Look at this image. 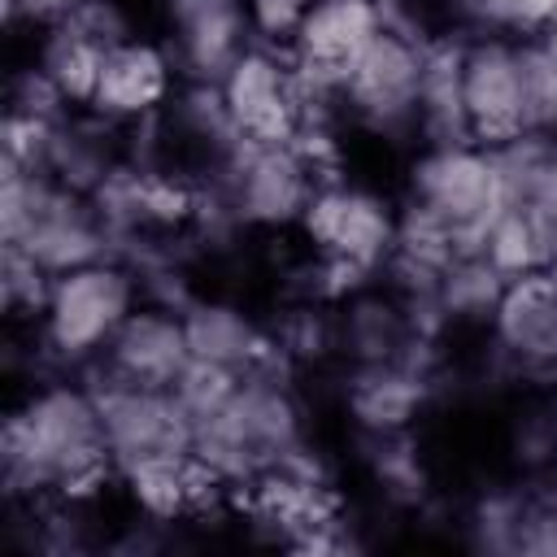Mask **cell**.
<instances>
[{"instance_id":"cell-1","label":"cell","mask_w":557,"mask_h":557,"mask_svg":"<svg viewBox=\"0 0 557 557\" xmlns=\"http://www.w3.org/2000/svg\"><path fill=\"white\" fill-rule=\"evenodd\" d=\"M109 479H117V470L87 379L52 374L9 409L0 426V483L9 500H96Z\"/></svg>"},{"instance_id":"cell-2","label":"cell","mask_w":557,"mask_h":557,"mask_svg":"<svg viewBox=\"0 0 557 557\" xmlns=\"http://www.w3.org/2000/svg\"><path fill=\"white\" fill-rule=\"evenodd\" d=\"M292 379L296 366L274 352L265 366L244 374L209 418L196 422L191 453L231 487L252 483L257 474L283 466L300 444H309L305 409Z\"/></svg>"},{"instance_id":"cell-3","label":"cell","mask_w":557,"mask_h":557,"mask_svg":"<svg viewBox=\"0 0 557 557\" xmlns=\"http://www.w3.org/2000/svg\"><path fill=\"white\" fill-rule=\"evenodd\" d=\"M0 239L30 252L52 278L91 261H113V235L91 196L65 191L44 170L0 165Z\"/></svg>"},{"instance_id":"cell-4","label":"cell","mask_w":557,"mask_h":557,"mask_svg":"<svg viewBox=\"0 0 557 557\" xmlns=\"http://www.w3.org/2000/svg\"><path fill=\"white\" fill-rule=\"evenodd\" d=\"M144 305L135 274L122 261H91L52 278L48 305L35 318V348L52 374L87 379L117 326Z\"/></svg>"},{"instance_id":"cell-5","label":"cell","mask_w":557,"mask_h":557,"mask_svg":"<svg viewBox=\"0 0 557 557\" xmlns=\"http://www.w3.org/2000/svg\"><path fill=\"white\" fill-rule=\"evenodd\" d=\"M318 187V174L292 144L257 139H239V148L209 178H200V196L218 205L244 235L300 226Z\"/></svg>"},{"instance_id":"cell-6","label":"cell","mask_w":557,"mask_h":557,"mask_svg":"<svg viewBox=\"0 0 557 557\" xmlns=\"http://www.w3.org/2000/svg\"><path fill=\"white\" fill-rule=\"evenodd\" d=\"M405 205L440 222L457 248L470 252L505 209V187L483 144H435L413 152L405 170Z\"/></svg>"},{"instance_id":"cell-7","label":"cell","mask_w":557,"mask_h":557,"mask_svg":"<svg viewBox=\"0 0 557 557\" xmlns=\"http://www.w3.org/2000/svg\"><path fill=\"white\" fill-rule=\"evenodd\" d=\"M422 44L379 30L339 78L344 126L387 148H418Z\"/></svg>"},{"instance_id":"cell-8","label":"cell","mask_w":557,"mask_h":557,"mask_svg":"<svg viewBox=\"0 0 557 557\" xmlns=\"http://www.w3.org/2000/svg\"><path fill=\"white\" fill-rule=\"evenodd\" d=\"M300 231L309 235L313 252L348 265L361 278H379L387 257L396 252L400 205L344 174L313 191V200L300 218Z\"/></svg>"},{"instance_id":"cell-9","label":"cell","mask_w":557,"mask_h":557,"mask_svg":"<svg viewBox=\"0 0 557 557\" xmlns=\"http://www.w3.org/2000/svg\"><path fill=\"white\" fill-rule=\"evenodd\" d=\"M100 422H104V444L113 457L117 479L152 466V461H174L191 453V418L178 405L174 387H144V383H122L104 374H87Z\"/></svg>"},{"instance_id":"cell-10","label":"cell","mask_w":557,"mask_h":557,"mask_svg":"<svg viewBox=\"0 0 557 557\" xmlns=\"http://www.w3.org/2000/svg\"><path fill=\"white\" fill-rule=\"evenodd\" d=\"M492 366L518 383H557V278L553 270L505 283L487 322Z\"/></svg>"},{"instance_id":"cell-11","label":"cell","mask_w":557,"mask_h":557,"mask_svg":"<svg viewBox=\"0 0 557 557\" xmlns=\"http://www.w3.org/2000/svg\"><path fill=\"white\" fill-rule=\"evenodd\" d=\"M435 348L440 339H426L418 331L409 305L383 278L361 283L335 305V357L344 361V370L396 366V361L435 370Z\"/></svg>"},{"instance_id":"cell-12","label":"cell","mask_w":557,"mask_h":557,"mask_svg":"<svg viewBox=\"0 0 557 557\" xmlns=\"http://www.w3.org/2000/svg\"><path fill=\"white\" fill-rule=\"evenodd\" d=\"M161 30L183 83H222L257 44L248 0H161Z\"/></svg>"},{"instance_id":"cell-13","label":"cell","mask_w":557,"mask_h":557,"mask_svg":"<svg viewBox=\"0 0 557 557\" xmlns=\"http://www.w3.org/2000/svg\"><path fill=\"white\" fill-rule=\"evenodd\" d=\"M218 87H222L226 109L244 139H257V144H292L296 139L300 96H296V70H292L287 48L252 44Z\"/></svg>"},{"instance_id":"cell-14","label":"cell","mask_w":557,"mask_h":557,"mask_svg":"<svg viewBox=\"0 0 557 557\" xmlns=\"http://www.w3.org/2000/svg\"><path fill=\"white\" fill-rule=\"evenodd\" d=\"M466 113L483 148L509 144L522 131V74L513 35H466Z\"/></svg>"},{"instance_id":"cell-15","label":"cell","mask_w":557,"mask_h":557,"mask_svg":"<svg viewBox=\"0 0 557 557\" xmlns=\"http://www.w3.org/2000/svg\"><path fill=\"white\" fill-rule=\"evenodd\" d=\"M178 83L183 78L174 70V57L165 52V44L131 39V44L104 52V65H100L87 109H96L100 117H109L117 126H135V122L157 117L170 104Z\"/></svg>"},{"instance_id":"cell-16","label":"cell","mask_w":557,"mask_h":557,"mask_svg":"<svg viewBox=\"0 0 557 557\" xmlns=\"http://www.w3.org/2000/svg\"><path fill=\"white\" fill-rule=\"evenodd\" d=\"M187 366H191V348H187L183 318L161 305H139L117 326V335L109 339L91 374L144 383V387H174Z\"/></svg>"},{"instance_id":"cell-17","label":"cell","mask_w":557,"mask_h":557,"mask_svg":"<svg viewBox=\"0 0 557 557\" xmlns=\"http://www.w3.org/2000/svg\"><path fill=\"white\" fill-rule=\"evenodd\" d=\"M435 370L396 361V366H352L344 374L339 400L344 418L352 422V435H396L413 431L422 409L431 405Z\"/></svg>"},{"instance_id":"cell-18","label":"cell","mask_w":557,"mask_h":557,"mask_svg":"<svg viewBox=\"0 0 557 557\" xmlns=\"http://www.w3.org/2000/svg\"><path fill=\"white\" fill-rule=\"evenodd\" d=\"M126 161V126L100 117L96 109H70L48 126L44 174L65 191L91 196Z\"/></svg>"},{"instance_id":"cell-19","label":"cell","mask_w":557,"mask_h":557,"mask_svg":"<svg viewBox=\"0 0 557 557\" xmlns=\"http://www.w3.org/2000/svg\"><path fill=\"white\" fill-rule=\"evenodd\" d=\"M178 318L187 331L191 361H205V366H218V370H231L244 379L274 357L270 326L257 322L244 305H235L226 296H196V300H187V309Z\"/></svg>"},{"instance_id":"cell-20","label":"cell","mask_w":557,"mask_h":557,"mask_svg":"<svg viewBox=\"0 0 557 557\" xmlns=\"http://www.w3.org/2000/svg\"><path fill=\"white\" fill-rule=\"evenodd\" d=\"M474 144L466 113V35L440 30L422 44L418 83V148Z\"/></svg>"},{"instance_id":"cell-21","label":"cell","mask_w":557,"mask_h":557,"mask_svg":"<svg viewBox=\"0 0 557 557\" xmlns=\"http://www.w3.org/2000/svg\"><path fill=\"white\" fill-rule=\"evenodd\" d=\"M383 30L374 0H313L309 17L300 22L287 57L300 70L344 78V70L370 48V39Z\"/></svg>"},{"instance_id":"cell-22","label":"cell","mask_w":557,"mask_h":557,"mask_svg":"<svg viewBox=\"0 0 557 557\" xmlns=\"http://www.w3.org/2000/svg\"><path fill=\"white\" fill-rule=\"evenodd\" d=\"M505 283H509V278H505L479 248L457 252V257L444 265L440 287H435V309H440L444 335H448V331H487Z\"/></svg>"},{"instance_id":"cell-23","label":"cell","mask_w":557,"mask_h":557,"mask_svg":"<svg viewBox=\"0 0 557 557\" xmlns=\"http://www.w3.org/2000/svg\"><path fill=\"white\" fill-rule=\"evenodd\" d=\"M479 252L505 274V278H518V274H535V270H553L557 261V235L544 226L540 213H531L527 205H509L492 218V226L483 231V244Z\"/></svg>"},{"instance_id":"cell-24","label":"cell","mask_w":557,"mask_h":557,"mask_svg":"<svg viewBox=\"0 0 557 557\" xmlns=\"http://www.w3.org/2000/svg\"><path fill=\"white\" fill-rule=\"evenodd\" d=\"M35 65L65 91L70 104H91L100 65H104V48H96L87 35H78L70 22L44 26L35 30Z\"/></svg>"},{"instance_id":"cell-25","label":"cell","mask_w":557,"mask_h":557,"mask_svg":"<svg viewBox=\"0 0 557 557\" xmlns=\"http://www.w3.org/2000/svg\"><path fill=\"white\" fill-rule=\"evenodd\" d=\"M274 352L296 370L322 366L335 357V305L322 300H283L278 318L270 322Z\"/></svg>"},{"instance_id":"cell-26","label":"cell","mask_w":557,"mask_h":557,"mask_svg":"<svg viewBox=\"0 0 557 557\" xmlns=\"http://www.w3.org/2000/svg\"><path fill=\"white\" fill-rule=\"evenodd\" d=\"M518 74H522V131L557 144V57L535 35L518 39Z\"/></svg>"},{"instance_id":"cell-27","label":"cell","mask_w":557,"mask_h":557,"mask_svg":"<svg viewBox=\"0 0 557 557\" xmlns=\"http://www.w3.org/2000/svg\"><path fill=\"white\" fill-rule=\"evenodd\" d=\"M52 292V274L22 252L17 244H0V300L9 318H39Z\"/></svg>"},{"instance_id":"cell-28","label":"cell","mask_w":557,"mask_h":557,"mask_svg":"<svg viewBox=\"0 0 557 557\" xmlns=\"http://www.w3.org/2000/svg\"><path fill=\"white\" fill-rule=\"evenodd\" d=\"M70 109H83V104H70L65 91H61L35 61L13 74V83H9V109H4V113L30 117V122H57V117H65Z\"/></svg>"},{"instance_id":"cell-29","label":"cell","mask_w":557,"mask_h":557,"mask_svg":"<svg viewBox=\"0 0 557 557\" xmlns=\"http://www.w3.org/2000/svg\"><path fill=\"white\" fill-rule=\"evenodd\" d=\"M65 22H70L78 35H87L96 48H104V52H113V48L139 39L135 13H131L126 0H83Z\"/></svg>"},{"instance_id":"cell-30","label":"cell","mask_w":557,"mask_h":557,"mask_svg":"<svg viewBox=\"0 0 557 557\" xmlns=\"http://www.w3.org/2000/svg\"><path fill=\"white\" fill-rule=\"evenodd\" d=\"M313 0H248V22H252V39L270 44V48H292L300 22L309 17Z\"/></svg>"},{"instance_id":"cell-31","label":"cell","mask_w":557,"mask_h":557,"mask_svg":"<svg viewBox=\"0 0 557 557\" xmlns=\"http://www.w3.org/2000/svg\"><path fill=\"white\" fill-rule=\"evenodd\" d=\"M78 4H83V0H4V13H9V26L44 30V26L65 22Z\"/></svg>"},{"instance_id":"cell-32","label":"cell","mask_w":557,"mask_h":557,"mask_svg":"<svg viewBox=\"0 0 557 557\" xmlns=\"http://www.w3.org/2000/svg\"><path fill=\"white\" fill-rule=\"evenodd\" d=\"M535 39H540V44H544V48H548V52L557 57V13H553V22H548V26H544V30L535 35Z\"/></svg>"},{"instance_id":"cell-33","label":"cell","mask_w":557,"mask_h":557,"mask_svg":"<svg viewBox=\"0 0 557 557\" xmlns=\"http://www.w3.org/2000/svg\"><path fill=\"white\" fill-rule=\"evenodd\" d=\"M540 487H544V496H548V500H553V509H557V466H553V470L540 479Z\"/></svg>"},{"instance_id":"cell-34","label":"cell","mask_w":557,"mask_h":557,"mask_svg":"<svg viewBox=\"0 0 557 557\" xmlns=\"http://www.w3.org/2000/svg\"><path fill=\"white\" fill-rule=\"evenodd\" d=\"M553 278H557V261H553Z\"/></svg>"}]
</instances>
